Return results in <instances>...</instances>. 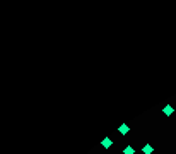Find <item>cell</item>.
<instances>
[{
	"mask_svg": "<svg viewBox=\"0 0 176 154\" xmlns=\"http://www.w3.org/2000/svg\"><path fill=\"white\" fill-rule=\"evenodd\" d=\"M152 151H154V146H151V144H145L142 147V154H152Z\"/></svg>",
	"mask_w": 176,
	"mask_h": 154,
	"instance_id": "cell-3",
	"label": "cell"
},
{
	"mask_svg": "<svg viewBox=\"0 0 176 154\" xmlns=\"http://www.w3.org/2000/svg\"><path fill=\"white\" fill-rule=\"evenodd\" d=\"M101 146H103L104 149H110V147L113 146V140H111V137H106V139H103V140H101Z\"/></svg>",
	"mask_w": 176,
	"mask_h": 154,
	"instance_id": "cell-1",
	"label": "cell"
},
{
	"mask_svg": "<svg viewBox=\"0 0 176 154\" xmlns=\"http://www.w3.org/2000/svg\"><path fill=\"white\" fill-rule=\"evenodd\" d=\"M123 154H135V149H134L132 146H127V147L123 149Z\"/></svg>",
	"mask_w": 176,
	"mask_h": 154,
	"instance_id": "cell-5",
	"label": "cell"
},
{
	"mask_svg": "<svg viewBox=\"0 0 176 154\" xmlns=\"http://www.w3.org/2000/svg\"><path fill=\"white\" fill-rule=\"evenodd\" d=\"M162 113H164L166 116H171L173 113H175V108H173L171 104H166V106L162 108Z\"/></svg>",
	"mask_w": 176,
	"mask_h": 154,
	"instance_id": "cell-2",
	"label": "cell"
},
{
	"mask_svg": "<svg viewBox=\"0 0 176 154\" xmlns=\"http://www.w3.org/2000/svg\"><path fill=\"white\" fill-rule=\"evenodd\" d=\"M118 132H120V134H121V135H127V134H128V132H130V127H128L127 123H123V125H121V127L118 129Z\"/></svg>",
	"mask_w": 176,
	"mask_h": 154,
	"instance_id": "cell-4",
	"label": "cell"
}]
</instances>
